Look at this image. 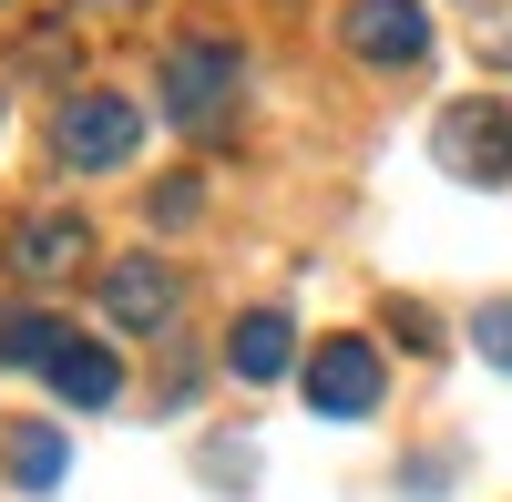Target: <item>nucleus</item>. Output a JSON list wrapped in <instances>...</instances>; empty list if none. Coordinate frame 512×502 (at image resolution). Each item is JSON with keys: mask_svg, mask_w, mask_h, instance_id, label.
<instances>
[{"mask_svg": "<svg viewBox=\"0 0 512 502\" xmlns=\"http://www.w3.org/2000/svg\"><path fill=\"white\" fill-rule=\"evenodd\" d=\"M154 93H164V113H175L185 134H216L226 103L246 93V52H236V41H175L164 72H154Z\"/></svg>", "mask_w": 512, "mask_h": 502, "instance_id": "obj_1", "label": "nucleus"}, {"mask_svg": "<svg viewBox=\"0 0 512 502\" xmlns=\"http://www.w3.org/2000/svg\"><path fill=\"white\" fill-rule=\"evenodd\" d=\"M134 144H144V113L123 93H72L62 123H52V154L72 175H113V164H134Z\"/></svg>", "mask_w": 512, "mask_h": 502, "instance_id": "obj_2", "label": "nucleus"}, {"mask_svg": "<svg viewBox=\"0 0 512 502\" xmlns=\"http://www.w3.org/2000/svg\"><path fill=\"white\" fill-rule=\"evenodd\" d=\"M431 144H441V164L461 185H502L512 175V103H451Z\"/></svg>", "mask_w": 512, "mask_h": 502, "instance_id": "obj_3", "label": "nucleus"}, {"mask_svg": "<svg viewBox=\"0 0 512 502\" xmlns=\"http://www.w3.org/2000/svg\"><path fill=\"white\" fill-rule=\"evenodd\" d=\"M308 410L318 421H369L379 410V349L369 339H318L308 349Z\"/></svg>", "mask_w": 512, "mask_h": 502, "instance_id": "obj_4", "label": "nucleus"}, {"mask_svg": "<svg viewBox=\"0 0 512 502\" xmlns=\"http://www.w3.org/2000/svg\"><path fill=\"white\" fill-rule=\"evenodd\" d=\"M175 308H185V277L164 267V257H113V267H103V318H113V328L154 339V328H175Z\"/></svg>", "mask_w": 512, "mask_h": 502, "instance_id": "obj_5", "label": "nucleus"}, {"mask_svg": "<svg viewBox=\"0 0 512 502\" xmlns=\"http://www.w3.org/2000/svg\"><path fill=\"white\" fill-rule=\"evenodd\" d=\"M338 31H349V52L379 62V72H400V62L431 52V11H420V0H349Z\"/></svg>", "mask_w": 512, "mask_h": 502, "instance_id": "obj_6", "label": "nucleus"}, {"mask_svg": "<svg viewBox=\"0 0 512 502\" xmlns=\"http://www.w3.org/2000/svg\"><path fill=\"white\" fill-rule=\"evenodd\" d=\"M72 267H93V226H82L72 205H52V216H21V226H11V277L52 287V277H72Z\"/></svg>", "mask_w": 512, "mask_h": 502, "instance_id": "obj_7", "label": "nucleus"}, {"mask_svg": "<svg viewBox=\"0 0 512 502\" xmlns=\"http://www.w3.org/2000/svg\"><path fill=\"white\" fill-rule=\"evenodd\" d=\"M226 369H236V380H256V390L287 380V369H297V318H287V308H246L236 339H226Z\"/></svg>", "mask_w": 512, "mask_h": 502, "instance_id": "obj_8", "label": "nucleus"}, {"mask_svg": "<svg viewBox=\"0 0 512 502\" xmlns=\"http://www.w3.org/2000/svg\"><path fill=\"white\" fill-rule=\"evenodd\" d=\"M41 380H52L72 410H113V400H123V359H113V349H93V339H62Z\"/></svg>", "mask_w": 512, "mask_h": 502, "instance_id": "obj_9", "label": "nucleus"}, {"mask_svg": "<svg viewBox=\"0 0 512 502\" xmlns=\"http://www.w3.org/2000/svg\"><path fill=\"white\" fill-rule=\"evenodd\" d=\"M0 472H11V492H52L72 472V441L52 421H11V451H0Z\"/></svg>", "mask_w": 512, "mask_h": 502, "instance_id": "obj_10", "label": "nucleus"}, {"mask_svg": "<svg viewBox=\"0 0 512 502\" xmlns=\"http://www.w3.org/2000/svg\"><path fill=\"white\" fill-rule=\"evenodd\" d=\"M72 339V328L52 308H31V298H0V369H52V349Z\"/></svg>", "mask_w": 512, "mask_h": 502, "instance_id": "obj_11", "label": "nucleus"}, {"mask_svg": "<svg viewBox=\"0 0 512 502\" xmlns=\"http://www.w3.org/2000/svg\"><path fill=\"white\" fill-rule=\"evenodd\" d=\"M472 339H482V359H492V369H512V298H492V308L472 318Z\"/></svg>", "mask_w": 512, "mask_h": 502, "instance_id": "obj_12", "label": "nucleus"}, {"mask_svg": "<svg viewBox=\"0 0 512 502\" xmlns=\"http://www.w3.org/2000/svg\"><path fill=\"white\" fill-rule=\"evenodd\" d=\"M154 216H164V226H185V216H195V175H175V185H164V195H154Z\"/></svg>", "mask_w": 512, "mask_h": 502, "instance_id": "obj_13", "label": "nucleus"}, {"mask_svg": "<svg viewBox=\"0 0 512 502\" xmlns=\"http://www.w3.org/2000/svg\"><path fill=\"white\" fill-rule=\"evenodd\" d=\"M492 62H512V31H492Z\"/></svg>", "mask_w": 512, "mask_h": 502, "instance_id": "obj_14", "label": "nucleus"}, {"mask_svg": "<svg viewBox=\"0 0 512 502\" xmlns=\"http://www.w3.org/2000/svg\"><path fill=\"white\" fill-rule=\"evenodd\" d=\"M103 11H134V0H103Z\"/></svg>", "mask_w": 512, "mask_h": 502, "instance_id": "obj_15", "label": "nucleus"}]
</instances>
